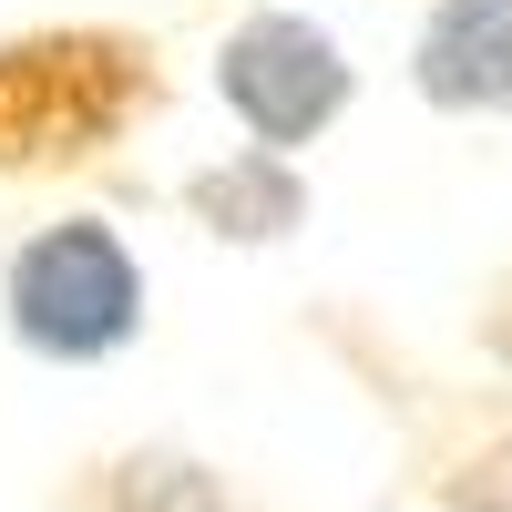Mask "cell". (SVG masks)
<instances>
[{"mask_svg":"<svg viewBox=\"0 0 512 512\" xmlns=\"http://www.w3.org/2000/svg\"><path fill=\"white\" fill-rule=\"evenodd\" d=\"M175 113V62L134 21H31L0 31V185L103 175Z\"/></svg>","mask_w":512,"mask_h":512,"instance_id":"6da1fadb","label":"cell"},{"mask_svg":"<svg viewBox=\"0 0 512 512\" xmlns=\"http://www.w3.org/2000/svg\"><path fill=\"white\" fill-rule=\"evenodd\" d=\"M318 338L369 390V410L390 420V441L410 461V492L431 512H512V390H492V379H441L410 338L359 318L349 297L318 308Z\"/></svg>","mask_w":512,"mask_h":512,"instance_id":"7a4b0ae2","label":"cell"},{"mask_svg":"<svg viewBox=\"0 0 512 512\" xmlns=\"http://www.w3.org/2000/svg\"><path fill=\"white\" fill-rule=\"evenodd\" d=\"M0 328L41 369H113L154 328V277L113 216H41L0 256Z\"/></svg>","mask_w":512,"mask_h":512,"instance_id":"3957f363","label":"cell"},{"mask_svg":"<svg viewBox=\"0 0 512 512\" xmlns=\"http://www.w3.org/2000/svg\"><path fill=\"white\" fill-rule=\"evenodd\" d=\"M216 103H226V123L246 144L308 164V144H328L338 123L359 113V62H349V41L328 21H308L297 0H256L216 41Z\"/></svg>","mask_w":512,"mask_h":512,"instance_id":"277c9868","label":"cell"},{"mask_svg":"<svg viewBox=\"0 0 512 512\" xmlns=\"http://www.w3.org/2000/svg\"><path fill=\"white\" fill-rule=\"evenodd\" d=\"M400 72L441 123H512V0H431Z\"/></svg>","mask_w":512,"mask_h":512,"instance_id":"5b68a950","label":"cell"},{"mask_svg":"<svg viewBox=\"0 0 512 512\" xmlns=\"http://www.w3.org/2000/svg\"><path fill=\"white\" fill-rule=\"evenodd\" d=\"M175 205H185L195 236H216V246H236V256H267V246H287L297 226L318 216V185H308V164H297V154L226 144V154H205L195 175L175 185Z\"/></svg>","mask_w":512,"mask_h":512,"instance_id":"8992f818","label":"cell"},{"mask_svg":"<svg viewBox=\"0 0 512 512\" xmlns=\"http://www.w3.org/2000/svg\"><path fill=\"white\" fill-rule=\"evenodd\" d=\"M62 512H256V502L185 441H123V451L72 461Z\"/></svg>","mask_w":512,"mask_h":512,"instance_id":"52a82bcc","label":"cell"},{"mask_svg":"<svg viewBox=\"0 0 512 512\" xmlns=\"http://www.w3.org/2000/svg\"><path fill=\"white\" fill-rule=\"evenodd\" d=\"M472 349H482V369H492V390H512V256L472 287Z\"/></svg>","mask_w":512,"mask_h":512,"instance_id":"ba28073f","label":"cell"}]
</instances>
